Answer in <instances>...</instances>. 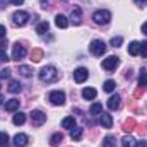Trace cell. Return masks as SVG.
Listing matches in <instances>:
<instances>
[{"label":"cell","mask_w":147,"mask_h":147,"mask_svg":"<svg viewBox=\"0 0 147 147\" xmlns=\"http://www.w3.org/2000/svg\"><path fill=\"white\" fill-rule=\"evenodd\" d=\"M39 79L43 80V82H55V80H58V70L53 67V65H48V67H43L41 70H39Z\"/></svg>","instance_id":"1"},{"label":"cell","mask_w":147,"mask_h":147,"mask_svg":"<svg viewBox=\"0 0 147 147\" xmlns=\"http://www.w3.org/2000/svg\"><path fill=\"white\" fill-rule=\"evenodd\" d=\"M92 19H94V22L96 24H108L111 21V12L110 10H96L94 12V16H92Z\"/></svg>","instance_id":"2"},{"label":"cell","mask_w":147,"mask_h":147,"mask_svg":"<svg viewBox=\"0 0 147 147\" xmlns=\"http://www.w3.org/2000/svg\"><path fill=\"white\" fill-rule=\"evenodd\" d=\"M89 50H91V53H92L94 57H101V55L106 51V45H105L101 39H94V41L91 43Z\"/></svg>","instance_id":"3"},{"label":"cell","mask_w":147,"mask_h":147,"mask_svg":"<svg viewBox=\"0 0 147 147\" xmlns=\"http://www.w3.org/2000/svg\"><path fill=\"white\" fill-rule=\"evenodd\" d=\"M12 19H14V24L16 26H26L28 21H29V14L24 12V10H17V12H14Z\"/></svg>","instance_id":"4"},{"label":"cell","mask_w":147,"mask_h":147,"mask_svg":"<svg viewBox=\"0 0 147 147\" xmlns=\"http://www.w3.org/2000/svg\"><path fill=\"white\" fill-rule=\"evenodd\" d=\"M48 98H50L51 105H55V106H62L65 103V92L63 91H51Z\"/></svg>","instance_id":"5"},{"label":"cell","mask_w":147,"mask_h":147,"mask_svg":"<svg viewBox=\"0 0 147 147\" xmlns=\"http://www.w3.org/2000/svg\"><path fill=\"white\" fill-rule=\"evenodd\" d=\"M26 46H22L21 43H16L14 46H12V60H21V58H24L26 57Z\"/></svg>","instance_id":"6"},{"label":"cell","mask_w":147,"mask_h":147,"mask_svg":"<svg viewBox=\"0 0 147 147\" xmlns=\"http://www.w3.org/2000/svg\"><path fill=\"white\" fill-rule=\"evenodd\" d=\"M45 121H46V115H45L43 111L34 110L33 113H31V123H33L34 127H41Z\"/></svg>","instance_id":"7"},{"label":"cell","mask_w":147,"mask_h":147,"mask_svg":"<svg viewBox=\"0 0 147 147\" xmlns=\"http://www.w3.org/2000/svg\"><path fill=\"white\" fill-rule=\"evenodd\" d=\"M118 63H120V58L115 57V55H111V57H108V58L103 60V69H106V70H115V69L118 67Z\"/></svg>","instance_id":"8"},{"label":"cell","mask_w":147,"mask_h":147,"mask_svg":"<svg viewBox=\"0 0 147 147\" xmlns=\"http://www.w3.org/2000/svg\"><path fill=\"white\" fill-rule=\"evenodd\" d=\"M87 77H89V72H87V69H84V67H79V69L74 72V80H75L77 84L86 82V80H87Z\"/></svg>","instance_id":"9"},{"label":"cell","mask_w":147,"mask_h":147,"mask_svg":"<svg viewBox=\"0 0 147 147\" xmlns=\"http://www.w3.org/2000/svg\"><path fill=\"white\" fill-rule=\"evenodd\" d=\"M99 125L103 127V128H111V125H113V118H111V115L108 113H99Z\"/></svg>","instance_id":"10"},{"label":"cell","mask_w":147,"mask_h":147,"mask_svg":"<svg viewBox=\"0 0 147 147\" xmlns=\"http://www.w3.org/2000/svg\"><path fill=\"white\" fill-rule=\"evenodd\" d=\"M70 19H72L74 26H79V24L82 22V10H80V7H74V9H72Z\"/></svg>","instance_id":"11"},{"label":"cell","mask_w":147,"mask_h":147,"mask_svg":"<svg viewBox=\"0 0 147 147\" xmlns=\"http://www.w3.org/2000/svg\"><path fill=\"white\" fill-rule=\"evenodd\" d=\"M28 142H29V139H28L26 134H17V135L14 137V146L16 147H26Z\"/></svg>","instance_id":"12"},{"label":"cell","mask_w":147,"mask_h":147,"mask_svg":"<svg viewBox=\"0 0 147 147\" xmlns=\"http://www.w3.org/2000/svg\"><path fill=\"white\" fill-rule=\"evenodd\" d=\"M120 101H121L120 96H118V94H113L110 99H108V108H110L111 111L118 110V108H120Z\"/></svg>","instance_id":"13"},{"label":"cell","mask_w":147,"mask_h":147,"mask_svg":"<svg viewBox=\"0 0 147 147\" xmlns=\"http://www.w3.org/2000/svg\"><path fill=\"white\" fill-rule=\"evenodd\" d=\"M128 53H130L132 57L140 55V43H139V41H132V43L128 45Z\"/></svg>","instance_id":"14"},{"label":"cell","mask_w":147,"mask_h":147,"mask_svg":"<svg viewBox=\"0 0 147 147\" xmlns=\"http://www.w3.org/2000/svg\"><path fill=\"white\" fill-rule=\"evenodd\" d=\"M55 24H57V28H60V29H65V28L69 26V21H67V17H65V16L58 14V16L55 17Z\"/></svg>","instance_id":"15"},{"label":"cell","mask_w":147,"mask_h":147,"mask_svg":"<svg viewBox=\"0 0 147 147\" xmlns=\"http://www.w3.org/2000/svg\"><path fill=\"white\" fill-rule=\"evenodd\" d=\"M96 94H98V92H96V89H94V87H86V89L82 91V98H84V99H87V101L94 99V98H96Z\"/></svg>","instance_id":"16"},{"label":"cell","mask_w":147,"mask_h":147,"mask_svg":"<svg viewBox=\"0 0 147 147\" xmlns=\"http://www.w3.org/2000/svg\"><path fill=\"white\" fill-rule=\"evenodd\" d=\"M135 127H137L135 120H134V118H128V120H127V121L123 123L121 130H123V132H128V134H130V132H134V130H135Z\"/></svg>","instance_id":"17"},{"label":"cell","mask_w":147,"mask_h":147,"mask_svg":"<svg viewBox=\"0 0 147 147\" xmlns=\"http://www.w3.org/2000/svg\"><path fill=\"white\" fill-rule=\"evenodd\" d=\"M19 105H21V101L19 99H9L7 103H5V111H16L17 108H19Z\"/></svg>","instance_id":"18"},{"label":"cell","mask_w":147,"mask_h":147,"mask_svg":"<svg viewBox=\"0 0 147 147\" xmlns=\"http://www.w3.org/2000/svg\"><path fill=\"white\" fill-rule=\"evenodd\" d=\"M21 89H22V86H21V82H19V80H10V82H9V91H10L12 94L21 92Z\"/></svg>","instance_id":"19"},{"label":"cell","mask_w":147,"mask_h":147,"mask_svg":"<svg viewBox=\"0 0 147 147\" xmlns=\"http://www.w3.org/2000/svg\"><path fill=\"white\" fill-rule=\"evenodd\" d=\"M82 134H84V128L75 127L72 132H70V139H72L74 142H75V140H80V139H82Z\"/></svg>","instance_id":"20"},{"label":"cell","mask_w":147,"mask_h":147,"mask_svg":"<svg viewBox=\"0 0 147 147\" xmlns=\"http://www.w3.org/2000/svg\"><path fill=\"white\" fill-rule=\"evenodd\" d=\"M12 121H14V125H22V123L26 121V113H22V111L16 113L14 118H12Z\"/></svg>","instance_id":"21"},{"label":"cell","mask_w":147,"mask_h":147,"mask_svg":"<svg viewBox=\"0 0 147 147\" xmlns=\"http://www.w3.org/2000/svg\"><path fill=\"white\" fill-rule=\"evenodd\" d=\"M135 144H137V140L134 137H130V135H125L121 139V146L123 147H135Z\"/></svg>","instance_id":"22"},{"label":"cell","mask_w":147,"mask_h":147,"mask_svg":"<svg viewBox=\"0 0 147 147\" xmlns=\"http://www.w3.org/2000/svg\"><path fill=\"white\" fill-rule=\"evenodd\" d=\"M116 146V137L115 135H106L103 139V147H115Z\"/></svg>","instance_id":"23"},{"label":"cell","mask_w":147,"mask_h":147,"mask_svg":"<svg viewBox=\"0 0 147 147\" xmlns=\"http://www.w3.org/2000/svg\"><path fill=\"white\" fill-rule=\"evenodd\" d=\"M43 55H45V53H43V50L34 48V50L31 51V60H33V62H41V60H43Z\"/></svg>","instance_id":"24"},{"label":"cell","mask_w":147,"mask_h":147,"mask_svg":"<svg viewBox=\"0 0 147 147\" xmlns=\"http://www.w3.org/2000/svg\"><path fill=\"white\" fill-rule=\"evenodd\" d=\"M139 86H142V87H146V86H147V69H146V67H142V69H140V75H139Z\"/></svg>","instance_id":"25"},{"label":"cell","mask_w":147,"mask_h":147,"mask_svg":"<svg viewBox=\"0 0 147 147\" xmlns=\"http://www.w3.org/2000/svg\"><path fill=\"white\" fill-rule=\"evenodd\" d=\"M62 140H63V135H62L60 132H57V134H53V135H51V139H50V144H51L53 147H57L60 142H62Z\"/></svg>","instance_id":"26"},{"label":"cell","mask_w":147,"mask_h":147,"mask_svg":"<svg viewBox=\"0 0 147 147\" xmlns=\"http://www.w3.org/2000/svg\"><path fill=\"white\" fill-rule=\"evenodd\" d=\"M48 29H50V24H48L46 21L39 22V24L36 26V33L38 34H45V33H48Z\"/></svg>","instance_id":"27"},{"label":"cell","mask_w":147,"mask_h":147,"mask_svg":"<svg viewBox=\"0 0 147 147\" xmlns=\"http://www.w3.org/2000/svg\"><path fill=\"white\" fill-rule=\"evenodd\" d=\"M62 127H63V128H74V127H75V120H74V116H67V118H63V120H62Z\"/></svg>","instance_id":"28"},{"label":"cell","mask_w":147,"mask_h":147,"mask_svg":"<svg viewBox=\"0 0 147 147\" xmlns=\"http://www.w3.org/2000/svg\"><path fill=\"white\" fill-rule=\"evenodd\" d=\"M19 74H21L22 77H31V75H33V69L28 67V65H21V67H19Z\"/></svg>","instance_id":"29"},{"label":"cell","mask_w":147,"mask_h":147,"mask_svg":"<svg viewBox=\"0 0 147 147\" xmlns=\"http://www.w3.org/2000/svg\"><path fill=\"white\" fill-rule=\"evenodd\" d=\"M115 87H116V82H115V80H106L105 86H103V89H105L106 92H113Z\"/></svg>","instance_id":"30"},{"label":"cell","mask_w":147,"mask_h":147,"mask_svg":"<svg viewBox=\"0 0 147 147\" xmlns=\"http://www.w3.org/2000/svg\"><path fill=\"white\" fill-rule=\"evenodd\" d=\"M91 115H99L101 111H103V106H101V103H94L92 106H91Z\"/></svg>","instance_id":"31"},{"label":"cell","mask_w":147,"mask_h":147,"mask_svg":"<svg viewBox=\"0 0 147 147\" xmlns=\"http://www.w3.org/2000/svg\"><path fill=\"white\" fill-rule=\"evenodd\" d=\"M9 144V135L5 132H0V147H7Z\"/></svg>","instance_id":"32"},{"label":"cell","mask_w":147,"mask_h":147,"mask_svg":"<svg viewBox=\"0 0 147 147\" xmlns=\"http://www.w3.org/2000/svg\"><path fill=\"white\" fill-rule=\"evenodd\" d=\"M121 43H123V38H121V36H116V38H113V39L110 41V45H111V46H115V48L121 46Z\"/></svg>","instance_id":"33"},{"label":"cell","mask_w":147,"mask_h":147,"mask_svg":"<svg viewBox=\"0 0 147 147\" xmlns=\"http://www.w3.org/2000/svg\"><path fill=\"white\" fill-rule=\"evenodd\" d=\"M144 91H146V87H142V86H139L137 89H135V92H134V98L137 99V98H140L142 94H144Z\"/></svg>","instance_id":"34"},{"label":"cell","mask_w":147,"mask_h":147,"mask_svg":"<svg viewBox=\"0 0 147 147\" xmlns=\"http://www.w3.org/2000/svg\"><path fill=\"white\" fill-rule=\"evenodd\" d=\"M140 55H142V57H147V41H144V43L140 45Z\"/></svg>","instance_id":"35"},{"label":"cell","mask_w":147,"mask_h":147,"mask_svg":"<svg viewBox=\"0 0 147 147\" xmlns=\"http://www.w3.org/2000/svg\"><path fill=\"white\" fill-rule=\"evenodd\" d=\"M10 75V69H3V70H0V79H7Z\"/></svg>","instance_id":"36"},{"label":"cell","mask_w":147,"mask_h":147,"mask_svg":"<svg viewBox=\"0 0 147 147\" xmlns=\"http://www.w3.org/2000/svg\"><path fill=\"white\" fill-rule=\"evenodd\" d=\"M134 2H135V5H137V7H140V9L147 7V0H134Z\"/></svg>","instance_id":"37"},{"label":"cell","mask_w":147,"mask_h":147,"mask_svg":"<svg viewBox=\"0 0 147 147\" xmlns=\"http://www.w3.org/2000/svg\"><path fill=\"white\" fill-rule=\"evenodd\" d=\"M0 60H3V62H7V60H9V58H7L5 50H2V48H0Z\"/></svg>","instance_id":"38"},{"label":"cell","mask_w":147,"mask_h":147,"mask_svg":"<svg viewBox=\"0 0 147 147\" xmlns=\"http://www.w3.org/2000/svg\"><path fill=\"white\" fill-rule=\"evenodd\" d=\"M5 33H7L5 26H2V24H0V39H3V38H5Z\"/></svg>","instance_id":"39"},{"label":"cell","mask_w":147,"mask_h":147,"mask_svg":"<svg viewBox=\"0 0 147 147\" xmlns=\"http://www.w3.org/2000/svg\"><path fill=\"white\" fill-rule=\"evenodd\" d=\"M135 147H147V142H146V140H140V142H137V144H135Z\"/></svg>","instance_id":"40"},{"label":"cell","mask_w":147,"mask_h":147,"mask_svg":"<svg viewBox=\"0 0 147 147\" xmlns=\"http://www.w3.org/2000/svg\"><path fill=\"white\" fill-rule=\"evenodd\" d=\"M41 2V5H43V9H46L48 5H50V0H39Z\"/></svg>","instance_id":"41"},{"label":"cell","mask_w":147,"mask_h":147,"mask_svg":"<svg viewBox=\"0 0 147 147\" xmlns=\"http://www.w3.org/2000/svg\"><path fill=\"white\" fill-rule=\"evenodd\" d=\"M7 2H9V0H0V9H3V7H7Z\"/></svg>","instance_id":"42"},{"label":"cell","mask_w":147,"mask_h":147,"mask_svg":"<svg viewBox=\"0 0 147 147\" xmlns=\"http://www.w3.org/2000/svg\"><path fill=\"white\" fill-rule=\"evenodd\" d=\"M10 2H12V3H14V5H21V3H22V2H24V0H10Z\"/></svg>","instance_id":"43"},{"label":"cell","mask_w":147,"mask_h":147,"mask_svg":"<svg viewBox=\"0 0 147 147\" xmlns=\"http://www.w3.org/2000/svg\"><path fill=\"white\" fill-rule=\"evenodd\" d=\"M142 33H144V34H147V22H144V24H142Z\"/></svg>","instance_id":"44"},{"label":"cell","mask_w":147,"mask_h":147,"mask_svg":"<svg viewBox=\"0 0 147 147\" xmlns=\"http://www.w3.org/2000/svg\"><path fill=\"white\" fill-rule=\"evenodd\" d=\"M0 46H2V50L7 46V39H2V43H0Z\"/></svg>","instance_id":"45"},{"label":"cell","mask_w":147,"mask_h":147,"mask_svg":"<svg viewBox=\"0 0 147 147\" xmlns=\"http://www.w3.org/2000/svg\"><path fill=\"white\" fill-rule=\"evenodd\" d=\"M125 77L130 79V77H132V70H127V72H125Z\"/></svg>","instance_id":"46"},{"label":"cell","mask_w":147,"mask_h":147,"mask_svg":"<svg viewBox=\"0 0 147 147\" xmlns=\"http://www.w3.org/2000/svg\"><path fill=\"white\" fill-rule=\"evenodd\" d=\"M2 101H3V99H2V96H0V105H2Z\"/></svg>","instance_id":"47"}]
</instances>
